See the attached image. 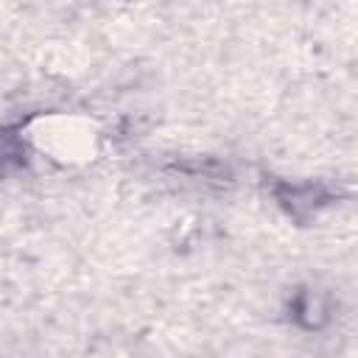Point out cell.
<instances>
[{"instance_id":"cell-1","label":"cell","mask_w":358,"mask_h":358,"mask_svg":"<svg viewBox=\"0 0 358 358\" xmlns=\"http://www.w3.org/2000/svg\"><path fill=\"white\" fill-rule=\"evenodd\" d=\"M291 210L296 207H316L322 201H327V193L322 187H313V185H302V187H288V196H280Z\"/></svg>"},{"instance_id":"cell-2","label":"cell","mask_w":358,"mask_h":358,"mask_svg":"<svg viewBox=\"0 0 358 358\" xmlns=\"http://www.w3.org/2000/svg\"><path fill=\"white\" fill-rule=\"evenodd\" d=\"M11 157H17V151H14V140H11L8 134L0 131V165H3L6 159H11Z\"/></svg>"}]
</instances>
